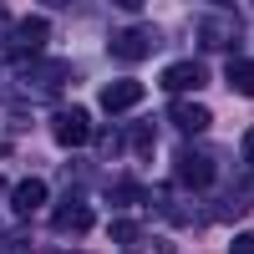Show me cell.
I'll return each instance as SVG.
<instances>
[{
  "label": "cell",
  "instance_id": "1",
  "mask_svg": "<svg viewBox=\"0 0 254 254\" xmlns=\"http://www.w3.org/2000/svg\"><path fill=\"white\" fill-rule=\"evenodd\" d=\"M15 66H20V81H26L31 92H41V97L61 92V87H66V76H71L66 61H36V56H20Z\"/></svg>",
  "mask_w": 254,
  "mask_h": 254
},
{
  "label": "cell",
  "instance_id": "2",
  "mask_svg": "<svg viewBox=\"0 0 254 254\" xmlns=\"http://www.w3.org/2000/svg\"><path fill=\"white\" fill-rule=\"evenodd\" d=\"M153 51H158V31L153 26H127V31L112 36V56L117 61H147Z\"/></svg>",
  "mask_w": 254,
  "mask_h": 254
},
{
  "label": "cell",
  "instance_id": "3",
  "mask_svg": "<svg viewBox=\"0 0 254 254\" xmlns=\"http://www.w3.org/2000/svg\"><path fill=\"white\" fill-rule=\"evenodd\" d=\"M46 41H51V20H46V15H26L20 26H10V56H15V61H20V56H36Z\"/></svg>",
  "mask_w": 254,
  "mask_h": 254
},
{
  "label": "cell",
  "instance_id": "4",
  "mask_svg": "<svg viewBox=\"0 0 254 254\" xmlns=\"http://www.w3.org/2000/svg\"><path fill=\"white\" fill-rule=\"evenodd\" d=\"M173 178H178L183 188H214V178H219V163L208 158V153H178V163H173Z\"/></svg>",
  "mask_w": 254,
  "mask_h": 254
},
{
  "label": "cell",
  "instance_id": "5",
  "mask_svg": "<svg viewBox=\"0 0 254 254\" xmlns=\"http://www.w3.org/2000/svg\"><path fill=\"white\" fill-rule=\"evenodd\" d=\"M51 132H56L61 147H81V142L92 137V117H87V107H61V112L51 117Z\"/></svg>",
  "mask_w": 254,
  "mask_h": 254
},
{
  "label": "cell",
  "instance_id": "6",
  "mask_svg": "<svg viewBox=\"0 0 254 254\" xmlns=\"http://www.w3.org/2000/svg\"><path fill=\"white\" fill-rule=\"evenodd\" d=\"M203 81H208V66H203V61H173V66L163 71V92L183 97V92H198Z\"/></svg>",
  "mask_w": 254,
  "mask_h": 254
},
{
  "label": "cell",
  "instance_id": "7",
  "mask_svg": "<svg viewBox=\"0 0 254 254\" xmlns=\"http://www.w3.org/2000/svg\"><path fill=\"white\" fill-rule=\"evenodd\" d=\"M51 229H56V234H87V229H92V203L66 198V203L51 214Z\"/></svg>",
  "mask_w": 254,
  "mask_h": 254
},
{
  "label": "cell",
  "instance_id": "8",
  "mask_svg": "<svg viewBox=\"0 0 254 254\" xmlns=\"http://www.w3.org/2000/svg\"><path fill=\"white\" fill-rule=\"evenodd\" d=\"M168 122H173L178 127V132H188V137H198V132H208V122H214V117H208V107H198V102H173V107H168Z\"/></svg>",
  "mask_w": 254,
  "mask_h": 254
},
{
  "label": "cell",
  "instance_id": "9",
  "mask_svg": "<svg viewBox=\"0 0 254 254\" xmlns=\"http://www.w3.org/2000/svg\"><path fill=\"white\" fill-rule=\"evenodd\" d=\"M198 46L203 51H229L234 46V20L229 15H203L198 20Z\"/></svg>",
  "mask_w": 254,
  "mask_h": 254
},
{
  "label": "cell",
  "instance_id": "10",
  "mask_svg": "<svg viewBox=\"0 0 254 254\" xmlns=\"http://www.w3.org/2000/svg\"><path fill=\"white\" fill-rule=\"evenodd\" d=\"M137 102H142V81H132V76L102 87V112H127V107H137Z\"/></svg>",
  "mask_w": 254,
  "mask_h": 254
},
{
  "label": "cell",
  "instance_id": "11",
  "mask_svg": "<svg viewBox=\"0 0 254 254\" xmlns=\"http://www.w3.org/2000/svg\"><path fill=\"white\" fill-rule=\"evenodd\" d=\"M46 183H41V178H26V183H15L10 188V208H15V214H36V208H46Z\"/></svg>",
  "mask_w": 254,
  "mask_h": 254
},
{
  "label": "cell",
  "instance_id": "12",
  "mask_svg": "<svg viewBox=\"0 0 254 254\" xmlns=\"http://www.w3.org/2000/svg\"><path fill=\"white\" fill-rule=\"evenodd\" d=\"M224 76H229V87H234L239 97H249V92H254V71H249V61H244V56H234V61H229V66H224Z\"/></svg>",
  "mask_w": 254,
  "mask_h": 254
},
{
  "label": "cell",
  "instance_id": "13",
  "mask_svg": "<svg viewBox=\"0 0 254 254\" xmlns=\"http://www.w3.org/2000/svg\"><path fill=\"white\" fill-rule=\"evenodd\" d=\"M107 234H112V244H137V239H142V224H137V219H112Z\"/></svg>",
  "mask_w": 254,
  "mask_h": 254
},
{
  "label": "cell",
  "instance_id": "14",
  "mask_svg": "<svg viewBox=\"0 0 254 254\" xmlns=\"http://www.w3.org/2000/svg\"><path fill=\"white\" fill-rule=\"evenodd\" d=\"M127 132H132V137H127V142H132V153H153V122H137V127H127Z\"/></svg>",
  "mask_w": 254,
  "mask_h": 254
},
{
  "label": "cell",
  "instance_id": "15",
  "mask_svg": "<svg viewBox=\"0 0 254 254\" xmlns=\"http://www.w3.org/2000/svg\"><path fill=\"white\" fill-rule=\"evenodd\" d=\"M112 203H142V183H117L112 188Z\"/></svg>",
  "mask_w": 254,
  "mask_h": 254
},
{
  "label": "cell",
  "instance_id": "16",
  "mask_svg": "<svg viewBox=\"0 0 254 254\" xmlns=\"http://www.w3.org/2000/svg\"><path fill=\"white\" fill-rule=\"evenodd\" d=\"M117 10H142V0H112Z\"/></svg>",
  "mask_w": 254,
  "mask_h": 254
},
{
  "label": "cell",
  "instance_id": "17",
  "mask_svg": "<svg viewBox=\"0 0 254 254\" xmlns=\"http://www.w3.org/2000/svg\"><path fill=\"white\" fill-rule=\"evenodd\" d=\"M41 5H66V0H41Z\"/></svg>",
  "mask_w": 254,
  "mask_h": 254
},
{
  "label": "cell",
  "instance_id": "18",
  "mask_svg": "<svg viewBox=\"0 0 254 254\" xmlns=\"http://www.w3.org/2000/svg\"><path fill=\"white\" fill-rule=\"evenodd\" d=\"M0 158H5V142H0Z\"/></svg>",
  "mask_w": 254,
  "mask_h": 254
},
{
  "label": "cell",
  "instance_id": "19",
  "mask_svg": "<svg viewBox=\"0 0 254 254\" xmlns=\"http://www.w3.org/2000/svg\"><path fill=\"white\" fill-rule=\"evenodd\" d=\"M219 5H229V0H219Z\"/></svg>",
  "mask_w": 254,
  "mask_h": 254
}]
</instances>
